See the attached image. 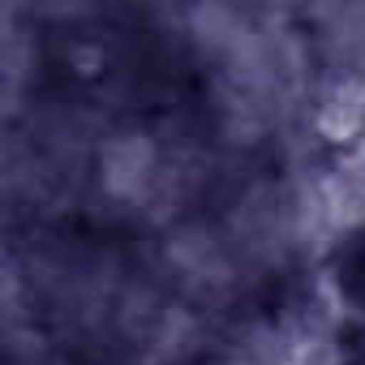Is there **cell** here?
Returning a JSON list of instances; mask_svg holds the SVG:
<instances>
[{
	"label": "cell",
	"mask_w": 365,
	"mask_h": 365,
	"mask_svg": "<svg viewBox=\"0 0 365 365\" xmlns=\"http://www.w3.org/2000/svg\"><path fill=\"white\" fill-rule=\"evenodd\" d=\"M335 275H339V292L365 314V224L344 241L339 262H335Z\"/></svg>",
	"instance_id": "1"
},
{
	"label": "cell",
	"mask_w": 365,
	"mask_h": 365,
	"mask_svg": "<svg viewBox=\"0 0 365 365\" xmlns=\"http://www.w3.org/2000/svg\"><path fill=\"white\" fill-rule=\"evenodd\" d=\"M339 365H365V327L344 344V352H339Z\"/></svg>",
	"instance_id": "2"
}]
</instances>
